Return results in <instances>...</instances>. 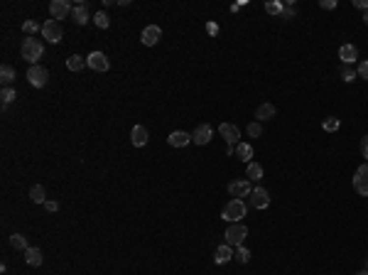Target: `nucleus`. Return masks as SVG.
<instances>
[{
	"label": "nucleus",
	"mask_w": 368,
	"mask_h": 275,
	"mask_svg": "<svg viewBox=\"0 0 368 275\" xmlns=\"http://www.w3.org/2000/svg\"><path fill=\"white\" fill-rule=\"evenodd\" d=\"M233 256H236L238 263H248V261H250V251H248L245 246H238V248L233 251Z\"/></svg>",
	"instance_id": "32"
},
{
	"label": "nucleus",
	"mask_w": 368,
	"mask_h": 275,
	"mask_svg": "<svg viewBox=\"0 0 368 275\" xmlns=\"http://www.w3.org/2000/svg\"><path fill=\"white\" fill-rule=\"evenodd\" d=\"M339 59H341V64H354L356 59H359V49L354 47V44H344L341 49H339Z\"/></svg>",
	"instance_id": "15"
},
{
	"label": "nucleus",
	"mask_w": 368,
	"mask_h": 275,
	"mask_svg": "<svg viewBox=\"0 0 368 275\" xmlns=\"http://www.w3.org/2000/svg\"><path fill=\"white\" fill-rule=\"evenodd\" d=\"M0 81H2V89H10V84L15 81V69L10 64H2L0 66Z\"/></svg>",
	"instance_id": "20"
},
{
	"label": "nucleus",
	"mask_w": 368,
	"mask_h": 275,
	"mask_svg": "<svg viewBox=\"0 0 368 275\" xmlns=\"http://www.w3.org/2000/svg\"><path fill=\"white\" fill-rule=\"evenodd\" d=\"M231 258H233V248H231L228 244L218 246V248H216V253H214V263H216V266H223V263H228Z\"/></svg>",
	"instance_id": "17"
},
{
	"label": "nucleus",
	"mask_w": 368,
	"mask_h": 275,
	"mask_svg": "<svg viewBox=\"0 0 368 275\" xmlns=\"http://www.w3.org/2000/svg\"><path fill=\"white\" fill-rule=\"evenodd\" d=\"M356 275H368V271H361V273H356Z\"/></svg>",
	"instance_id": "43"
},
{
	"label": "nucleus",
	"mask_w": 368,
	"mask_h": 275,
	"mask_svg": "<svg viewBox=\"0 0 368 275\" xmlns=\"http://www.w3.org/2000/svg\"><path fill=\"white\" fill-rule=\"evenodd\" d=\"M130 143H133L135 148H145V145H148V128H145V125H133V130H130Z\"/></svg>",
	"instance_id": "14"
},
{
	"label": "nucleus",
	"mask_w": 368,
	"mask_h": 275,
	"mask_svg": "<svg viewBox=\"0 0 368 275\" xmlns=\"http://www.w3.org/2000/svg\"><path fill=\"white\" fill-rule=\"evenodd\" d=\"M248 135H250V138H260V135H263V125H260L258 121L250 123V125H248Z\"/></svg>",
	"instance_id": "34"
},
{
	"label": "nucleus",
	"mask_w": 368,
	"mask_h": 275,
	"mask_svg": "<svg viewBox=\"0 0 368 275\" xmlns=\"http://www.w3.org/2000/svg\"><path fill=\"white\" fill-rule=\"evenodd\" d=\"M354 189H356V194L368 197V162H364L356 170V175H354Z\"/></svg>",
	"instance_id": "7"
},
{
	"label": "nucleus",
	"mask_w": 368,
	"mask_h": 275,
	"mask_svg": "<svg viewBox=\"0 0 368 275\" xmlns=\"http://www.w3.org/2000/svg\"><path fill=\"white\" fill-rule=\"evenodd\" d=\"M86 66H91L93 71H108V69H111V61H108V57H106L103 52H91V54L86 57Z\"/></svg>",
	"instance_id": "8"
},
{
	"label": "nucleus",
	"mask_w": 368,
	"mask_h": 275,
	"mask_svg": "<svg viewBox=\"0 0 368 275\" xmlns=\"http://www.w3.org/2000/svg\"><path fill=\"white\" fill-rule=\"evenodd\" d=\"M356 76H359V74H356V71H354L349 64H344V66H341V79H344V81H349V84H351Z\"/></svg>",
	"instance_id": "33"
},
{
	"label": "nucleus",
	"mask_w": 368,
	"mask_h": 275,
	"mask_svg": "<svg viewBox=\"0 0 368 275\" xmlns=\"http://www.w3.org/2000/svg\"><path fill=\"white\" fill-rule=\"evenodd\" d=\"M44 209H47V212H59V202H49V199H47V202H44Z\"/></svg>",
	"instance_id": "39"
},
{
	"label": "nucleus",
	"mask_w": 368,
	"mask_h": 275,
	"mask_svg": "<svg viewBox=\"0 0 368 275\" xmlns=\"http://www.w3.org/2000/svg\"><path fill=\"white\" fill-rule=\"evenodd\" d=\"M39 30H42V27H39L34 20H25V22H22V32H25V34H30V37H34Z\"/></svg>",
	"instance_id": "29"
},
{
	"label": "nucleus",
	"mask_w": 368,
	"mask_h": 275,
	"mask_svg": "<svg viewBox=\"0 0 368 275\" xmlns=\"http://www.w3.org/2000/svg\"><path fill=\"white\" fill-rule=\"evenodd\" d=\"M356 74H359L361 79H366V81H368V61H361V64H359V69H356Z\"/></svg>",
	"instance_id": "35"
},
{
	"label": "nucleus",
	"mask_w": 368,
	"mask_h": 275,
	"mask_svg": "<svg viewBox=\"0 0 368 275\" xmlns=\"http://www.w3.org/2000/svg\"><path fill=\"white\" fill-rule=\"evenodd\" d=\"M167 143H170L172 148H186V145L191 143V135H189V133H184V130H175V133H170Z\"/></svg>",
	"instance_id": "16"
},
{
	"label": "nucleus",
	"mask_w": 368,
	"mask_h": 275,
	"mask_svg": "<svg viewBox=\"0 0 368 275\" xmlns=\"http://www.w3.org/2000/svg\"><path fill=\"white\" fill-rule=\"evenodd\" d=\"M250 182L248 180H236V182H231L228 184V194L233 197V199H243V197H250Z\"/></svg>",
	"instance_id": "11"
},
{
	"label": "nucleus",
	"mask_w": 368,
	"mask_h": 275,
	"mask_svg": "<svg viewBox=\"0 0 368 275\" xmlns=\"http://www.w3.org/2000/svg\"><path fill=\"white\" fill-rule=\"evenodd\" d=\"M223 236H226V244H228L231 248H238V246H243V241H245V236H248V229H245L243 224H231Z\"/></svg>",
	"instance_id": "3"
},
{
	"label": "nucleus",
	"mask_w": 368,
	"mask_h": 275,
	"mask_svg": "<svg viewBox=\"0 0 368 275\" xmlns=\"http://www.w3.org/2000/svg\"><path fill=\"white\" fill-rule=\"evenodd\" d=\"M211 138H214V128L209 123L196 125V130L191 133V143L194 145H206V143H211Z\"/></svg>",
	"instance_id": "10"
},
{
	"label": "nucleus",
	"mask_w": 368,
	"mask_h": 275,
	"mask_svg": "<svg viewBox=\"0 0 368 275\" xmlns=\"http://www.w3.org/2000/svg\"><path fill=\"white\" fill-rule=\"evenodd\" d=\"M339 125H341V121H339V118H334V116L324 118V123H322V128H324L327 133H334V130H339Z\"/></svg>",
	"instance_id": "31"
},
{
	"label": "nucleus",
	"mask_w": 368,
	"mask_h": 275,
	"mask_svg": "<svg viewBox=\"0 0 368 275\" xmlns=\"http://www.w3.org/2000/svg\"><path fill=\"white\" fill-rule=\"evenodd\" d=\"M160 37H162V30H160L157 25H148V27L143 30V34H140V39H143L145 47H155V44L160 42Z\"/></svg>",
	"instance_id": "13"
},
{
	"label": "nucleus",
	"mask_w": 368,
	"mask_h": 275,
	"mask_svg": "<svg viewBox=\"0 0 368 275\" xmlns=\"http://www.w3.org/2000/svg\"><path fill=\"white\" fill-rule=\"evenodd\" d=\"M366 268H368V263H366Z\"/></svg>",
	"instance_id": "44"
},
{
	"label": "nucleus",
	"mask_w": 368,
	"mask_h": 275,
	"mask_svg": "<svg viewBox=\"0 0 368 275\" xmlns=\"http://www.w3.org/2000/svg\"><path fill=\"white\" fill-rule=\"evenodd\" d=\"M236 157H238V160H243L245 165H248V162H253V160H250V157H253V148H250L248 143H238V145H236Z\"/></svg>",
	"instance_id": "21"
},
{
	"label": "nucleus",
	"mask_w": 368,
	"mask_h": 275,
	"mask_svg": "<svg viewBox=\"0 0 368 275\" xmlns=\"http://www.w3.org/2000/svg\"><path fill=\"white\" fill-rule=\"evenodd\" d=\"M49 12H52V20H64V17H69L71 12H74V7H71V2L69 0H52L49 2Z\"/></svg>",
	"instance_id": "6"
},
{
	"label": "nucleus",
	"mask_w": 368,
	"mask_h": 275,
	"mask_svg": "<svg viewBox=\"0 0 368 275\" xmlns=\"http://www.w3.org/2000/svg\"><path fill=\"white\" fill-rule=\"evenodd\" d=\"M27 81H30L34 89H42V86H47V81H49V71H47L44 66L34 64V66H30V71H27Z\"/></svg>",
	"instance_id": "5"
},
{
	"label": "nucleus",
	"mask_w": 368,
	"mask_h": 275,
	"mask_svg": "<svg viewBox=\"0 0 368 275\" xmlns=\"http://www.w3.org/2000/svg\"><path fill=\"white\" fill-rule=\"evenodd\" d=\"M42 37H44L47 42L57 44V42H61V37H64V30H61V25H59L57 20H47V22L42 25Z\"/></svg>",
	"instance_id": "4"
},
{
	"label": "nucleus",
	"mask_w": 368,
	"mask_h": 275,
	"mask_svg": "<svg viewBox=\"0 0 368 275\" xmlns=\"http://www.w3.org/2000/svg\"><path fill=\"white\" fill-rule=\"evenodd\" d=\"M282 10H285V5L282 2H277V0H268L265 2V12H270V15H282Z\"/></svg>",
	"instance_id": "27"
},
{
	"label": "nucleus",
	"mask_w": 368,
	"mask_h": 275,
	"mask_svg": "<svg viewBox=\"0 0 368 275\" xmlns=\"http://www.w3.org/2000/svg\"><path fill=\"white\" fill-rule=\"evenodd\" d=\"M20 54H22L25 61H30V64L34 66V64L42 59V54H44V44H42V39L27 37V39L22 42V47H20Z\"/></svg>",
	"instance_id": "1"
},
{
	"label": "nucleus",
	"mask_w": 368,
	"mask_h": 275,
	"mask_svg": "<svg viewBox=\"0 0 368 275\" xmlns=\"http://www.w3.org/2000/svg\"><path fill=\"white\" fill-rule=\"evenodd\" d=\"M354 5L361 7V10H368V0H354Z\"/></svg>",
	"instance_id": "41"
},
{
	"label": "nucleus",
	"mask_w": 368,
	"mask_h": 275,
	"mask_svg": "<svg viewBox=\"0 0 368 275\" xmlns=\"http://www.w3.org/2000/svg\"><path fill=\"white\" fill-rule=\"evenodd\" d=\"M0 98H2V108H7V103H12L17 98V91L15 89H2L0 91Z\"/></svg>",
	"instance_id": "30"
},
{
	"label": "nucleus",
	"mask_w": 368,
	"mask_h": 275,
	"mask_svg": "<svg viewBox=\"0 0 368 275\" xmlns=\"http://www.w3.org/2000/svg\"><path fill=\"white\" fill-rule=\"evenodd\" d=\"M250 207H255V209H268V207H270V194H268V189L255 187V189L250 192Z\"/></svg>",
	"instance_id": "12"
},
{
	"label": "nucleus",
	"mask_w": 368,
	"mask_h": 275,
	"mask_svg": "<svg viewBox=\"0 0 368 275\" xmlns=\"http://www.w3.org/2000/svg\"><path fill=\"white\" fill-rule=\"evenodd\" d=\"M10 246H12L15 251H27V248H30V244H27V239H25L22 234H12V236H10Z\"/></svg>",
	"instance_id": "24"
},
{
	"label": "nucleus",
	"mask_w": 368,
	"mask_h": 275,
	"mask_svg": "<svg viewBox=\"0 0 368 275\" xmlns=\"http://www.w3.org/2000/svg\"><path fill=\"white\" fill-rule=\"evenodd\" d=\"M319 7H324V10H334V7H337V0H322Z\"/></svg>",
	"instance_id": "37"
},
{
	"label": "nucleus",
	"mask_w": 368,
	"mask_h": 275,
	"mask_svg": "<svg viewBox=\"0 0 368 275\" xmlns=\"http://www.w3.org/2000/svg\"><path fill=\"white\" fill-rule=\"evenodd\" d=\"M248 177L253 180V182H258V180H263V165H258V162H248Z\"/></svg>",
	"instance_id": "26"
},
{
	"label": "nucleus",
	"mask_w": 368,
	"mask_h": 275,
	"mask_svg": "<svg viewBox=\"0 0 368 275\" xmlns=\"http://www.w3.org/2000/svg\"><path fill=\"white\" fill-rule=\"evenodd\" d=\"M275 106L273 103H260L258 108H255V118H258V123L260 121H270V118H275Z\"/></svg>",
	"instance_id": "19"
},
{
	"label": "nucleus",
	"mask_w": 368,
	"mask_h": 275,
	"mask_svg": "<svg viewBox=\"0 0 368 275\" xmlns=\"http://www.w3.org/2000/svg\"><path fill=\"white\" fill-rule=\"evenodd\" d=\"M218 133L223 135V140H226L231 148H236V145L241 143V130H238L233 123H221V125H218Z\"/></svg>",
	"instance_id": "9"
},
{
	"label": "nucleus",
	"mask_w": 368,
	"mask_h": 275,
	"mask_svg": "<svg viewBox=\"0 0 368 275\" xmlns=\"http://www.w3.org/2000/svg\"><path fill=\"white\" fill-rule=\"evenodd\" d=\"M292 17H295V10H292V7H285L282 15H280V20H292Z\"/></svg>",
	"instance_id": "38"
},
{
	"label": "nucleus",
	"mask_w": 368,
	"mask_h": 275,
	"mask_svg": "<svg viewBox=\"0 0 368 275\" xmlns=\"http://www.w3.org/2000/svg\"><path fill=\"white\" fill-rule=\"evenodd\" d=\"M25 261H27V266H32V268H37V266H42V251L39 248H27L25 251Z\"/></svg>",
	"instance_id": "22"
},
{
	"label": "nucleus",
	"mask_w": 368,
	"mask_h": 275,
	"mask_svg": "<svg viewBox=\"0 0 368 275\" xmlns=\"http://www.w3.org/2000/svg\"><path fill=\"white\" fill-rule=\"evenodd\" d=\"M84 66H86V59L79 57V54H71V57L66 59V69H69V71H81Z\"/></svg>",
	"instance_id": "23"
},
{
	"label": "nucleus",
	"mask_w": 368,
	"mask_h": 275,
	"mask_svg": "<svg viewBox=\"0 0 368 275\" xmlns=\"http://www.w3.org/2000/svg\"><path fill=\"white\" fill-rule=\"evenodd\" d=\"M364 22H366V25H368V10H366V15H364Z\"/></svg>",
	"instance_id": "42"
},
{
	"label": "nucleus",
	"mask_w": 368,
	"mask_h": 275,
	"mask_svg": "<svg viewBox=\"0 0 368 275\" xmlns=\"http://www.w3.org/2000/svg\"><path fill=\"white\" fill-rule=\"evenodd\" d=\"M30 199H32L34 204H44V202H47V197H44V187H42V184H34V187L30 189Z\"/></svg>",
	"instance_id": "25"
},
{
	"label": "nucleus",
	"mask_w": 368,
	"mask_h": 275,
	"mask_svg": "<svg viewBox=\"0 0 368 275\" xmlns=\"http://www.w3.org/2000/svg\"><path fill=\"white\" fill-rule=\"evenodd\" d=\"M245 214H248L245 202H243V199H231V202L223 207L221 219H226V221H231V224H241V219H243Z\"/></svg>",
	"instance_id": "2"
},
{
	"label": "nucleus",
	"mask_w": 368,
	"mask_h": 275,
	"mask_svg": "<svg viewBox=\"0 0 368 275\" xmlns=\"http://www.w3.org/2000/svg\"><path fill=\"white\" fill-rule=\"evenodd\" d=\"M361 155L366 157V162H368V135H364V138H361Z\"/></svg>",
	"instance_id": "36"
},
{
	"label": "nucleus",
	"mask_w": 368,
	"mask_h": 275,
	"mask_svg": "<svg viewBox=\"0 0 368 275\" xmlns=\"http://www.w3.org/2000/svg\"><path fill=\"white\" fill-rule=\"evenodd\" d=\"M93 25H96V27H101V30H106V27L111 25V20H108V15H106L103 10H98V12L93 15Z\"/></svg>",
	"instance_id": "28"
},
{
	"label": "nucleus",
	"mask_w": 368,
	"mask_h": 275,
	"mask_svg": "<svg viewBox=\"0 0 368 275\" xmlns=\"http://www.w3.org/2000/svg\"><path fill=\"white\" fill-rule=\"evenodd\" d=\"M206 32H209V34H218V25H216V22H209V25H206Z\"/></svg>",
	"instance_id": "40"
},
{
	"label": "nucleus",
	"mask_w": 368,
	"mask_h": 275,
	"mask_svg": "<svg viewBox=\"0 0 368 275\" xmlns=\"http://www.w3.org/2000/svg\"><path fill=\"white\" fill-rule=\"evenodd\" d=\"M71 15H74V22H76V25H86V22L91 20V17H89V5H86V2L74 5V12H71Z\"/></svg>",
	"instance_id": "18"
}]
</instances>
